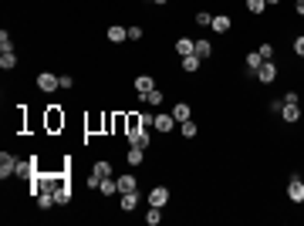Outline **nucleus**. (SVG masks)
Listing matches in <instances>:
<instances>
[{"label": "nucleus", "mask_w": 304, "mask_h": 226, "mask_svg": "<svg viewBox=\"0 0 304 226\" xmlns=\"http://www.w3.org/2000/svg\"><path fill=\"white\" fill-rule=\"evenodd\" d=\"M267 3H274V7H277V3H281V0H267Z\"/></svg>", "instance_id": "obj_38"}, {"label": "nucleus", "mask_w": 304, "mask_h": 226, "mask_svg": "<svg viewBox=\"0 0 304 226\" xmlns=\"http://www.w3.org/2000/svg\"><path fill=\"white\" fill-rule=\"evenodd\" d=\"M264 7H267V0H247V10H250V14H260Z\"/></svg>", "instance_id": "obj_30"}, {"label": "nucleus", "mask_w": 304, "mask_h": 226, "mask_svg": "<svg viewBox=\"0 0 304 226\" xmlns=\"http://www.w3.org/2000/svg\"><path fill=\"white\" fill-rule=\"evenodd\" d=\"M149 142H152L149 129H135V132H129V145H139V149H149Z\"/></svg>", "instance_id": "obj_6"}, {"label": "nucleus", "mask_w": 304, "mask_h": 226, "mask_svg": "<svg viewBox=\"0 0 304 226\" xmlns=\"http://www.w3.org/2000/svg\"><path fill=\"white\" fill-rule=\"evenodd\" d=\"M200 64H203V57H196V54H186V57H183V71H190V75H196V71H200Z\"/></svg>", "instance_id": "obj_16"}, {"label": "nucleus", "mask_w": 304, "mask_h": 226, "mask_svg": "<svg viewBox=\"0 0 304 226\" xmlns=\"http://www.w3.org/2000/svg\"><path fill=\"white\" fill-rule=\"evenodd\" d=\"M115 182H118V192H135V189H139V182H135V176H132V172H125V176H118Z\"/></svg>", "instance_id": "obj_9"}, {"label": "nucleus", "mask_w": 304, "mask_h": 226, "mask_svg": "<svg viewBox=\"0 0 304 226\" xmlns=\"http://www.w3.org/2000/svg\"><path fill=\"white\" fill-rule=\"evenodd\" d=\"M264 64V57H260V51H253V54H247V71L250 75H257V68Z\"/></svg>", "instance_id": "obj_23"}, {"label": "nucleus", "mask_w": 304, "mask_h": 226, "mask_svg": "<svg viewBox=\"0 0 304 226\" xmlns=\"http://www.w3.org/2000/svg\"><path fill=\"white\" fill-rule=\"evenodd\" d=\"M0 51H14V41H10V34H7V27L0 31Z\"/></svg>", "instance_id": "obj_28"}, {"label": "nucleus", "mask_w": 304, "mask_h": 226, "mask_svg": "<svg viewBox=\"0 0 304 226\" xmlns=\"http://www.w3.org/2000/svg\"><path fill=\"white\" fill-rule=\"evenodd\" d=\"M172 118H176V122H190V118H193V108L186 105V101H179V105L172 108Z\"/></svg>", "instance_id": "obj_12"}, {"label": "nucleus", "mask_w": 304, "mask_h": 226, "mask_svg": "<svg viewBox=\"0 0 304 226\" xmlns=\"http://www.w3.org/2000/svg\"><path fill=\"white\" fill-rule=\"evenodd\" d=\"M176 125H179V122H176V118H172V115H166V112H159V115H155V125H152V129H155V132H172V129H176Z\"/></svg>", "instance_id": "obj_7"}, {"label": "nucleus", "mask_w": 304, "mask_h": 226, "mask_svg": "<svg viewBox=\"0 0 304 226\" xmlns=\"http://www.w3.org/2000/svg\"><path fill=\"white\" fill-rule=\"evenodd\" d=\"M142 101H146V105H152V108H155V105H162V91H159V88H152L149 94H142Z\"/></svg>", "instance_id": "obj_24"}, {"label": "nucleus", "mask_w": 304, "mask_h": 226, "mask_svg": "<svg viewBox=\"0 0 304 226\" xmlns=\"http://www.w3.org/2000/svg\"><path fill=\"white\" fill-rule=\"evenodd\" d=\"M287 196H291V203H304V182H301V176H298V172L291 176V186H287Z\"/></svg>", "instance_id": "obj_5"}, {"label": "nucleus", "mask_w": 304, "mask_h": 226, "mask_svg": "<svg viewBox=\"0 0 304 226\" xmlns=\"http://www.w3.org/2000/svg\"><path fill=\"white\" fill-rule=\"evenodd\" d=\"M129 41H142V27H129Z\"/></svg>", "instance_id": "obj_35"}, {"label": "nucleus", "mask_w": 304, "mask_h": 226, "mask_svg": "<svg viewBox=\"0 0 304 226\" xmlns=\"http://www.w3.org/2000/svg\"><path fill=\"white\" fill-rule=\"evenodd\" d=\"M298 14H301V17H304V0H298Z\"/></svg>", "instance_id": "obj_37"}, {"label": "nucleus", "mask_w": 304, "mask_h": 226, "mask_svg": "<svg viewBox=\"0 0 304 226\" xmlns=\"http://www.w3.org/2000/svg\"><path fill=\"white\" fill-rule=\"evenodd\" d=\"M193 54H196V57H203V61H206V57L213 54V44H209V41H196V47H193Z\"/></svg>", "instance_id": "obj_21"}, {"label": "nucleus", "mask_w": 304, "mask_h": 226, "mask_svg": "<svg viewBox=\"0 0 304 226\" xmlns=\"http://www.w3.org/2000/svg\"><path fill=\"white\" fill-rule=\"evenodd\" d=\"M257 81H260V85H270V81H274V78H277V64H274V61H264V64H260V68H257Z\"/></svg>", "instance_id": "obj_4"}, {"label": "nucleus", "mask_w": 304, "mask_h": 226, "mask_svg": "<svg viewBox=\"0 0 304 226\" xmlns=\"http://www.w3.org/2000/svg\"><path fill=\"white\" fill-rule=\"evenodd\" d=\"M17 159H14V155H10V152H3V155H0V179H10V176H14V172H17Z\"/></svg>", "instance_id": "obj_3"}, {"label": "nucleus", "mask_w": 304, "mask_h": 226, "mask_svg": "<svg viewBox=\"0 0 304 226\" xmlns=\"http://www.w3.org/2000/svg\"><path fill=\"white\" fill-rule=\"evenodd\" d=\"M284 105H301V98H298V91H287V94H284Z\"/></svg>", "instance_id": "obj_33"}, {"label": "nucleus", "mask_w": 304, "mask_h": 226, "mask_svg": "<svg viewBox=\"0 0 304 226\" xmlns=\"http://www.w3.org/2000/svg\"><path fill=\"white\" fill-rule=\"evenodd\" d=\"M139 122H142V129H152V125H155V115H152V112H142V115H139Z\"/></svg>", "instance_id": "obj_31"}, {"label": "nucleus", "mask_w": 304, "mask_h": 226, "mask_svg": "<svg viewBox=\"0 0 304 226\" xmlns=\"http://www.w3.org/2000/svg\"><path fill=\"white\" fill-rule=\"evenodd\" d=\"M152 88H155V81H152L149 75H139V78H135V91H139V98H142V94H149Z\"/></svg>", "instance_id": "obj_11"}, {"label": "nucleus", "mask_w": 304, "mask_h": 226, "mask_svg": "<svg viewBox=\"0 0 304 226\" xmlns=\"http://www.w3.org/2000/svg\"><path fill=\"white\" fill-rule=\"evenodd\" d=\"M108 41H112V44L129 41V27H118V24H115V27H108Z\"/></svg>", "instance_id": "obj_14"}, {"label": "nucleus", "mask_w": 304, "mask_h": 226, "mask_svg": "<svg viewBox=\"0 0 304 226\" xmlns=\"http://www.w3.org/2000/svg\"><path fill=\"white\" fill-rule=\"evenodd\" d=\"M98 192H101V196H115V192H118V182H115L112 176H105L101 186H98Z\"/></svg>", "instance_id": "obj_18"}, {"label": "nucleus", "mask_w": 304, "mask_h": 226, "mask_svg": "<svg viewBox=\"0 0 304 226\" xmlns=\"http://www.w3.org/2000/svg\"><path fill=\"white\" fill-rule=\"evenodd\" d=\"M260 57H264V61H274V44H260Z\"/></svg>", "instance_id": "obj_32"}, {"label": "nucleus", "mask_w": 304, "mask_h": 226, "mask_svg": "<svg viewBox=\"0 0 304 226\" xmlns=\"http://www.w3.org/2000/svg\"><path fill=\"white\" fill-rule=\"evenodd\" d=\"M209 31H213V34H227V31H230V17H227V14H216L213 24H209Z\"/></svg>", "instance_id": "obj_10"}, {"label": "nucleus", "mask_w": 304, "mask_h": 226, "mask_svg": "<svg viewBox=\"0 0 304 226\" xmlns=\"http://www.w3.org/2000/svg\"><path fill=\"white\" fill-rule=\"evenodd\" d=\"M142 152H146V149L129 145V152H125V162H129V166H142Z\"/></svg>", "instance_id": "obj_17"}, {"label": "nucleus", "mask_w": 304, "mask_h": 226, "mask_svg": "<svg viewBox=\"0 0 304 226\" xmlns=\"http://www.w3.org/2000/svg\"><path fill=\"white\" fill-rule=\"evenodd\" d=\"M294 54L304 57V38H294Z\"/></svg>", "instance_id": "obj_36"}, {"label": "nucleus", "mask_w": 304, "mask_h": 226, "mask_svg": "<svg viewBox=\"0 0 304 226\" xmlns=\"http://www.w3.org/2000/svg\"><path fill=\"white\" fill-rule=\"evenodd\" d=\"M281 118L284 122H298L301 118V105H281Z\"/></svg>", "instance_id": "obj_15"}, {"label": "nucleus", "mask_w": 304, "mask_h": 226, "mask_svg": "<svg viewBox=\"0 0 304 226\" xmlns=\"http://www.w3.org/2000/svg\"><path fill=\"white\" fill-rule=\"evenodd\" d=\"M149 206H169V189H166V186H155L149 192Z\"/></svg>", "instance_id": "obj_8"}, {"label": "nucleus", "mask_w": 304, "mask_h": 226, "mask_svg": "<svg viewBox=\"0 0 304 226\" xmlns=\"http://www.w3.org/2000/svg\"><path fill=\"white\" fill-rule=\"evenodd\" d=\"M152 3H166V0H152Z\"/></svg>", "instance_id": "obj_39"}, {"label": "nucleus", "mask_w": 304, "mask_h": 226, "mask_svg": "<svg viewBox=\"0 0 304 226\" xmlns=\"http://www.w3.org/2000/svg\"><path fill=\"white\" fill-rule=\"evenodd\" d=\"M95 176H101V179H105V176H112V162H95Z\"/></svg>", "instance_id": "obj_27"}, {"label": "nucleus", "mask_w": 304, "mask_h": 226, "mask_svg": "<svg viewBox=\"0 0 304 226\" xmlns=\"http://www.w3.org/2000/svg\"><path fill=\"white\" fill-rule=\"evenodd\" d=\"M34 172H38V166H34V159H31V162H20V166H17V176H27V179H31Z\"/></svg>", "instance_id": "obj_26"}, {"label": "nucleus", "mask_w": 304, "mask_h": 226, "mask_svg": "<svg viewBox=\"0 0 304 226\" xmlns=\"http://www.w3.org/2000/svg\"><path fill=\"white\" fill-rule=\"evenodd\" d=\"M193 47H196V41H190V38H179V41H176V54H183V57L193 54Z\"/></svg>", "instance_id": "obj_20"}, {"label": "nucleus", "mask_w": 304, "mask_h": 226, "mask_svg": "<svg viewBox=\"0 0 304 226\" xmlns=\"http://www.w3.org/2000/svg\"><path fill=\"white\" fill-rule=\"evenodd\" d=\"M196 24H200V27H209V24H213V14H209V10H200V14H196Z\"/></svg>", "instance_id": "obj_29"}, {"label": "nucleus", "mask_w": 304, "mask_h": 226, "mask_svg": "<svg viewBox=\"0 0 304 226\" xmlns=\"http://www.w3.org/2000/svg\"><path fill=\"white\" fill-rule=\"evenodd\" d=\"M51 186H54V203L57 206H64V203H71V189L64 179H51Z\"/></svg>", "instance_id": "obj_2"}, {"label": "nucleus", "mask_w": 304, "mask_h": 226, "mask_svg": "<svg viewBox=\"0 0 304 226\" xmlns=\"http://www.w3.org/2000/svg\"><path fill=\"white\" fill-rule=\"evenodd\" d=\"M61 122H64V118H61V115H57V112H51V115H48V125H51V129H57Z\"/></svg>", "instance_id": "obj_34"}, {"label": "nucleus", "mask_w": 304, "mask_h": 226, "mask_svg": "<svg viewBox=\"0 0 304 226\" xmlns=\"http://www.w3.org/2000/svg\"><path fill=\"white\" fill-rule=\"evenodd\" d=\"M179 132H183V138H196V122H179Z\"/></svg>", "instance_id": "obj_25"}, {"label": "nucleus", "mask_w": 304, "mask_h": 226, "mask_svg": "<svg viewBox=\"0 0 304 226\" xmlns=\"http://www.w3.org/2000/svg\"><path fill=\"white\" fill-rule=\"evenodd\" d=\"M122 209H125V213L139 209V189H135V192H122Z\"/></svg>", "instance_id": "obj_13"}, {"label": "nucleus", "mask_w": 304, "mask_h": 226, "mask_svg": "<svg viewBox=\"0 0 304 226\" xmlns=\"http://www.w3.org/2000/svg\"><path fill=\"white\" fill-rule=\"evenodd\" d=\"M159 220H162V206H149L146 209V223L149 226H159Z\"/></svg>", "instance_id": "obj_22"}, {"label": "nucleus", "mask_w": 304, "mask_h": 226, "mask_svg": "<svg viewBox=\"0 0 304 226\" xmlns=\"http://www.w3.org/2000/svg\"><path fill=\"white\" fill-rule=\"evenodd\" d=\"M0 68H3V71H14V68H17V57H14V51H0Z\"/></svg>", "instance_id": "obj_19"}, {"label": "nucleus", "mask_w": 304, "mask_h": 226, "mask_svg": "<svg viewBox=\"0 0 304 226\" xmlns=\"http://www.w3.org/2000/svg\"><path fill=\"white\" fill-rule=\"evenodd\" d=\"M38 88L51 94V91H57V88H61V78L51 75V71H41V75H38Z\"/></svg>", "instance_id": "obj_1"}]
</instances>
